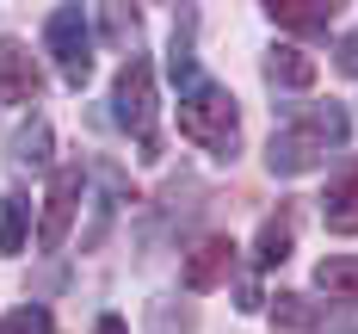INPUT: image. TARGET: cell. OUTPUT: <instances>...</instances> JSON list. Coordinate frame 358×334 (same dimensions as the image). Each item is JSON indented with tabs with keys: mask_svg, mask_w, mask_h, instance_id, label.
I'll return each instance as SVG.
<instances>
[{
	"mask_svg": "<svg viewBox=\"0 0 358 334\" xmlns=\"http://www.w3.org/2000/svg\"><path fill=\"white\" fill-rule=\"evenodd\" d=\"M229 272H235V242H229V235H204V242L185 254V266H179L185 291H210V285H222Z\"/></svg>",
	"mask_w": 358,
	"mask_h": 334,
	"instance_id": "6",
	"label": "cell"
},
{
	"mask_svg": "<svg viewBox=\"0 0 358 334\" xmlns=\"http://www.w3.org/2000/svg\"><path fill=\"white\" fill-rule=\"evenodd\" d=\"M272 322H278V334H315L322 328V309L309 297H278V316Z\"/></svg>",
	"mask_w": 358,
	"mask_h": 334,
	"instance_id": "13",
	"label": "cell"
},
{
	"mask_svg": "<svg viewBox=\"0 0 358 334\" xmlns=\"http://www.w3.org/2000/svg\"><path fill=\"white\" fill-rule=\"evenodd\" d=\"M80 192H87V174H80V167H56V180L43 192V223H37V248H43V254L69 242V223H74V211H80Z\"/></svg>",
	"mask_w": 358,
	"mask_h": 334,
	"instance_id": "5",
	"label": "cell"
},
{
	"mask_svg": "<svg viewBox=\"0 0 358 334\" xmlns=\"http://www.w3.org/2000/svg\"><path fill=\"white\" fill-rule=\"evenodd\" d=\"M25 229H31V204L6 198V211H0V254H25Z\"/></svg>",
	"mask_w": 358,
	"mask_h": 334,
	"instance_id": "14",
	"label": "cell"
},
{
	"mask_svg": "<svg viewBox=\"0 0 358 334\" xmlns=\"http://www.w3.org/2000/svg\"><path fill=\"white\" fill-rule=\"evenodd\" d=\"M322 223L334 229V235H358V167H352V174H340V180L327 186Z\"/></svg>",
	"mask_w": 358,
	"mask_h": 334,
	"instance_id": "10",
	"label": "cell"
},
{
	"mask_svg": "<svg viewBox=\"0 0 358 334\" xmlns=\"http://www.w3.org/2000/svg\"><path fill=\"white\" fill-rule=\"evenodd\" d=\"M37 87H43V74H37L31 50L19 37H0V99L25 106V99H37Z\"/></svg>",
	"mask_w": 358,
	"mask_h": 334,
	"instance_id": "7",
	"label": "cell"
},
{
	"mask_svg": "<svg viewBox=\"0 0 358 334\" xmlns=\"http://www.w3.org/2000/svg\"><path fill=\"white\" fill-rule=\"evenodd\" d=\"M315 285H322L327 297H340V303H358V260H322L315 266Z\"/></svg>",
	"mask_w": 358,
	"mask_h": 334,
	"instance_id": "11",
	"label": "cell"
},
{
	"mask_svg": "<svg viewBox=\"0 0 358 334\" xmlns=\"http://www.w3.org/2000/svg\"><path fill=\"white\" fill-rule=\"evenodd\" d=\"M93 334H130V328H124L117 316H99V328H93Z\"/></svg>",
	"mask_w": 358,
	"mask_h": 334,
	"instance_id": "19",
	"label": "cell"
},
{
	"mask_svg": "<svg viewBox=\"0 0 358 334\" xmlns=\"http://www.w3.org/2000/svg\"><path fill=\"white\" fill-rule=\"evenodd\" d=\"M0 334H56V322H50L43 303H19V309L0 316Z\"/></svg>",
	"mask_w": 358,
	"mask_h": 334,
	"instance_id": "15",
	"label": "cell"
},
{
	"mask_svg": "<svg viewBox=\"0 0 358 334\" xmlns=\"http://www.w3.org/2000/svg\"><path fill=\"white\" fill-rule=\"evenodd\" d=\"M334 62H340V74H358V32H352V37H340Z\"/></svg>",
	"mask_w": 358,
	"mask_h": 334,
	"instance_id": "18",
	"label": "cell"
},
{
	"mask_svg": "<svg viewBox=\"0 0 358 334\" xmlns=\"http://www.w3.org/2000/svg\"><path fill=\"white\" fill-rule=\"evenodd\" d=\"M346 130H352V118L327 99V106H315L309 118H296V124H285V130H272V143H266V167H272L278 180L309 174V167H322L334 148H346Z\"/></svg>",
	"mask_w": 358,
	"mask_h": 334,
	"instance_id": "1",
	"label": "cell"
},
{
	"mask_svg": "<svg viewBox=\"0 0 358 334\" xmlns=\"http://www.w3.org/2000/svg\"><path fill=\"white\" fill-rule=\"evenodd\" d=\"M235 130H241V118H235V93L229 87L198 81V87L179 93V137H192L198 148H210L216 161H229L235 155Z\"/></svg>",
	"mask_w": 358,
	"mask_h": 334,
	"instance_id": "2",
	"label": "cell"
},
{
	"mask_svg": "<svg viewBox=\"0 0 358 334\" xmlns=\"http://www.w3.org/2000/svg\"><path fill=\"white\" fill-rule=\"evenodd\" d=\"M266 81L285 87V93H309V87H315V56L296 50V43H278V50L266 56Z\"/></svg>",
	"mask_w": 358,
	"mask_h": 334,
	"instance_id": "9",
	"label": "cell"
},
{
	"mask_svg": "<svg viewBox=\"0 0 358 334\" xmlns=\"http://www.w3.org/2000/svg\"><path fill=\"white\" fill-rule=\"evenodd\" d=\"M106 37H111V43L136 37V13H130V6H106Z\"/></svg>",
	"mask_w": 358,
	"mask_h": 334,
	"instance_id": "17",
	"label": "cell"
},
{
	"mask_svg": "<svg viewBox=\"0 0 358 334\" xmlns=\"http://www.w3.org/2000/svg\"><path fill=\"white\" fill-rule=\"evenodd\" d=\"M13 161H50V124H31V130H19L13 137Z\"/></svg>",
	"mask_w": 358,
	"mask_h": 334,
	"instance_id": "16",
	"label": "cell"
},
{
	"mask_svg": "<svg viewBox=\"0 0 358 334\" xmlns=\"http://www.w3.org/2000/svg\"><path fill=\"white\" fill-rule=\"evenodd\" d=\"M334 13H340V0H272L266 6V19L278 32H327Z\"/></svg>",
	"mask_w": 358,
	"mask_h": 334,
	"instance_id": "8",
	"label": "cell"
},
{
	"mask_svg": "<svg viewBox=\"0 0 358 334\" xmlns=\"http://www.w3.org/2000/svg\"><path fill=\"white\" fill-rule=\"evenodd\" d=\"M43 43L56 56V74L69 87H87V74H93V25H87V13L80 6H56L50 25H43Z\"/></svg>",
	"mask_w": 358,
	"mask_h": 334,
	"instance_id": "4",
	"label": "cell"
},
{
	"mask_svg": "<svg viewBox=\"0 0 358 334\" xmlns=\"http://www.w3.org/2000/svg\"><path fill=\"white\" fill-rule=\"evenodd\" d=\"M290 260V211H272L259 223V266H278Z\"/></svg>",
	"mask_w": 358,
	"mask_h": 334,
	"instance_id": "12",
	"label": "cell"
},
{
	"mask_svg": "<svg viewBox=\"0 0 358 334\" xmlns=\"http://www.w3.org/2000/svg\"><path fill=\"white\" fill-rule=\"evenodd\" d=\"M111 118H117L124 130H136V143H143L148 161L161 155V148H155V69H148L143 56H130V62L117 69V87H111Z\"/></svg>",
	"mask_w": 358,
	"mask_h": 334,
	"instance_id": "3",
	"label": "cell"
}]
</instances>
